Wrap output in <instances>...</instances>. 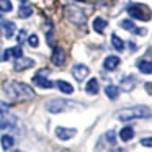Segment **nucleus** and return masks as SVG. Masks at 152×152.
Masks as SVG:
<instances>
[{
  "instance_id": "nucleus-20",
  "label": "nucleus",
  "mask_w": 152,
  "mask_h": 152,
  "mask_svg": "<svg viewBox=\"0 0 152 152\" xmlns=\"http://www.w3.org/2000/svg\"><path fill=\"white\" fill-rule=\"evenodd\" d=\"M119 137H121V141H124V142L131 141V139L134 137V129H132L131 126H126V128H123L121 131H119Z\"/></svg>"
},
{
  "instance_id": "nucleus-36",
  "label": "nucleus",
  "mask_w": 152,
  "mask_h": 152,
  "mask_svg": "<svg viewBox=\"0 0 152 152\" xmlns=\"http://www.w3.org/2000/svg\"><path fill=\"white\" fill-rule=\"evenodd\" d=\"M15 152H21V151H15Z\"/></svg>"
},
{
  "instance_id": "nucleus-24",
  "label": "nucleus",
  "mask_w": 152,
  "mask_h": 152,
  "mask_svg": "<svg viewBox=\"0 0 152 152\" xmlns=\"http://www.w3.org/2000/svg\"><path fill=\"white\" fill-rule=\"evenodd\" d=\"M111 46L115 48L116 51H123L124 49V41L119 36H116V34H111Z\"/></svg>"
},
{
  "instance_id": "nucleus-10",
  "label": "nucleus",
  "mask_w": 152,
  "mask_h": 152,
  "mask_svg": "<svg viewBox=\"0 0 152 152\" xmlns=\"http://www.w3.org/2000/svg\"><path fill=\"white\" fill-rule=\"evenodd\" d=\"M75 134H77V131L72 128H62V126L56 128V136L61 141H69V139H72Z\"/></svg>"
},
{
  "instance_id": "nucleus-35",
  "label": "nucleus",
  "mask_w": 152,
  "mask_h": 152,
  "mask_svg": "<svg viewBox=\"0 0 152 152\" xmlns=\"http://www.w3.org/2000/svg\"><path fill=\"white\" fill-rule=\"evenodd\" d=\"M2 15H4V13H2V12H0V18H2Z\"/></svg>"
},
{
  "instance_id": "nucleus-12",
  "label": "nucleus",
  "mask_w": 152,
  "mask_h": 152,
  "mask_svg": "<svg viewBox=\"0 0 152 152\" xmlns=\"http://www.w3.org/2000/svg\"><path fill=\"white\" fill-rule=\"evenodd\" d=\"M119 62H121V61H119L118 56H108L103 61V69L105 70H115V69H118Z\"/></svg>"
},
{
  "instance_id": "nucleus-14",
  "label": "nucleus",
  "mask_w": 152,
  "mask_h": 152,
  "mask_svg": "<svg viewBox=\"0 0 152 152\" xmlns=\"http://www.w3.org/2000/svg\"><path fill=\"white\" fill-rule=\"evenodd\" d=\"M121 28L123 30H126V31H131V33H136V34H144L145 33V30H139V28H136V25H134V21L132 20H121Z\"/></svg>"
},
{
  "instance_id": "nucleus-19",
  "label": "nucleus",
  "mask_w": 152,
  "mask_h": 152,
  "mask_svg": "<svg viewBox=\"0 0 152 152\" xmlns=\"http://www.w3.org/2000/svg\"><path fill=\"white\" fill-rule=\"evenodd\" d=\"M54 85H56L62 93H66V95H70V93L74 92V87L70 85L69 82H66V80H57V82L54 83Z\"/></svg>"
},
{
  "instance_id": "nucleus-26",
  "label": "nucleus",
  "mask_w": 152,
  "mask_h": 152,
  "mask_svg": "<svg viewBox=\"0 0 152 152\" xmlns=\"http://www.w3.org/2000/svg\"><path fill=\"white\" fill-rule=\"evenodd\" d=\"M12 2L10 0H0V12L2 13H7V12H12Z\"/></svg>"
},
{
  "instance_id": "nucleus-28",
  "label": "nucleus",
  "mask_w": 152,
  "mask_h": 152,
  "mask_svg": "<svg viewBox=\"0 0 152 152\" xmlns=\"http://www.w3.org/2000/svg\"><path fill=\"white\" fill-rule=\"evenodd\" d=\"M106 141H108L110 144H115V142H116V134H115V131H108V132H106Z\"/></svg>"
},
{
  "instance_id": "nucleus-6",
  "label": "nucleus",
  "mask_w": 152,
  "mask_h": 152,
  "mask_svg": "<svg viewBox=\"0 0 152 152\" xmlns=\"http://www.w3.org/2000/svg\"><path fill=\"white\" fill-rule=\"evenodd\" d=\"M48 74H49L48 69H43V70H39L38 74H34V77H33L34 85H38L39 88H51V87H54V83L51 82L48 77H44V75H48Z\"/></svg>"
},
{
  "instance_id": "nucleus-13",
  "label": "nucleus",
  "mask_w": 152,
  "mask_h": 152,
  "mask_svg": "<svg viewBox=\"0 0 152 152\" xmlns=\"http://www.w3.org/2000/svg\"><path fill=\"white\" fill-rule=\"evenodd\" d=\"M23 56V49H21V46H13V48H8V49L4 51V59H10V57H15V59H18V57Z\"/></svg>"
},
{
  "instance_id": "nucleus-32",
  "label": "nucleus",
  "mask_w": 152,
  "mask_h": 152,
  "mask_svg": "<svg viewBox=\"0 0 152 152\" xmlns=\"http://www.w3.org/2000/svg\"><path fill=\"white\" fill-rule=\"evenodd\" d=\"M2 61H5V59H4V51L0 53V62H2Z\"/></svg>"
},
{
  "instance_id": "nucleus-2",
  "label": "nucleus",
  "mask_w": 152,
  "mask_h": 152,
  "mask_svg": "<svg viewBox=\"0 0 152 152\" xmlns=\"http://www.w3.org/2000/svg\"><path fill=\"white\" fill-rule=\"evenodd\" d=\"M151 116H152L151 108H147L144 105L129 106V108L118 110L115 113V118L118 121H131V119H139V118H151Z\"/></svg>"
},
{
  "instance_id": "nucleus-31",
  "label": "nucleus",
  "mask_w": 152,
  "mask_h": 152,
  "mask_svg": "<svg viewBox=\"0 0 152 152\" xmlns=\"http://www.w3.org/2000/svg\"><path fill=\"white\" fill-rule=\"evenodd\" d=\"M25 38H26V31H25V30H21V31H18V36H17V41H18V43H23V39H25Z\"/></svg>"
},
{
  "instance_id": "nucleus-11",
  "label": "nucleus",
  "mask_w": 152,
  "mask_h": 152,
  "mask_svg": "<svg viewBox=\"0 0 152 152\" xmlns=\"http://www.w3.org/2000/svg\"><path fill=\"white\" fill-rule=\"evenodd\" d=\"M51 61H53L54 66L61 67L64 62H66V53L62 51V48H54L53 56H51Z\"/></svg>"
},
{
  "instance_id": "nucleus-16",
  "label": "nucleus",
  "mask_w": 152,
  "mask_h": 152,
  "mask_svg": "<svg viewBox=\"0 0 152 152\" xmlns=\"http://www.w3.org/2000/svg\"><path fill=\"white\" fill-rule=\"evenodd\" d=\"M106 26H108V23H106V20L105 18H100V17H96L95 20H93V30L96 31V33H105V30H106Z\"/></svg>"
},
{
  "instance_id": "nucleus-21",
  "label": "nucleus",
  "mask_w": 152,
  "mask_h": 152,
  "mask_svg": "<svg viewBox=\"0 0 152 152\" xmlns=\"http://www.w3.org/2000/svg\"><path fill=\"white\" fill-rule=\"evenodd\" d=\"M17 124V118L15 116H5L2 121H0V129H10V128H13V126Z\"/></svg>"
},
{
  "instance_id": "nucleus-8",
  "label": "nucleus",
  "mask_w": 152,
  "mask_h": 152,
  "mask_svg": "<svg viewBox=\"0 0 152 152\" xmlns=\"http://www.w3.org/2000/svg\"><path fill=\"white\" fill-rule=\"evenodd\" d=\"M34 66V61L31 59V57H18L17 61H15V64H13V69L15 70H26V69H30V67H33Z\"/></svg>"
},
{
  "instance_id": "nucleus-5",
  "label": "nucleus",
  "mask_w": 152,
  "mask_h": 152,
  "mask_svg": "<svg viewBox=\"0 0 152 152\" xmlns=\"http://www.w3.org/2000/svg\"><path fill=\"white\" fill-rule=\"evenodd\" d=\"M70 105H72V103L67 102V100L54 98V100H51V102H48L46 108H48V111H49V113H61V111H66Z\"/></svg>"
},
{
  "instance_id": "nucleus-17",
  "label": "nucleus",
  "mask_w": 152,
  "mask_h": 152,
  "mask_svg": "<svg viewBox=\"0 0 152 152\" xmlns=\"http://www.w3.org/2000/svg\"><path fill=\"white\" fill-rule=\"evenodd\" d=\"M137 69L141 70L142 74H152V61H147V59H141L137 61Z\"/></svg>"
},
{
  "instance_id": "nucleus-34",
  "label": "nucleus",
  "mask_w": 152,
  "mask_h": 152,
  "mask_svg": "<svg viewBox=\"0 0 152 152\" xmlns=\"http://www.w3.org/2000/svg\"><path fill=\"white\" fill-rule=\"evenodd\" d=\"M20 2H21V4H25V2H26V0H20Z\"/></svg>"
},
{
  "instance_id": "nucleus-4",
  "label": "nucleus",
  "mask_w": 152,
  "mask_h": 152,
  "mask_svg": "<svg viewBox=\"0 0 152 152\" xmlns=\"http://www.w3.org/2000/svg\"><path fill=\"white\" fill-rule=\"evenodd\" d=\"M66 17L70 23L79 25V26L85 25V21H87V17H85V13H83V10H80L79 7H72V5L66 8Z\"/></svg>"
},
{
  "instance_id": "nucleus-1",
  "label": "nucleus",
  "mask_w": 152,
  "mask_h": 152,
  "mask_svg": "<svg viewBox=\"0 0 152 152\" xmlns=\"http://www.w3.org/2000/svg\"><path fill=\"white\" fill-rule=\"evenodd\" d=\"M4 90L10 98L18 100V102L31 100L34 96V90L31 88L30 85H26V83H23V82H15V80L4 83Z\"/></svg>"
},
{
  "instance_id": "nucleus-25",
  "label": "nucleus",
  "mask_w": 152,
  "mask_h": 152,
  "mask_svg": "<svg viewBox=\"0 0 152 152\" xmlns=\"http://www.w3.org/2000/svg\"><path fill=\"white\" fill-rule=\"evenodd\" d=\"M31 13H33V8L28 7V5H21V7L18 8V17L20 18H30Z\"/></svg>"
},
{
  "instance_id": "nucleus-29",
  "label": "nucleus",
  "mask_w": 152,
  "mask_h": 152,
  "mask_svg": "<svg viewBox=\"0 0 152 152\" xmlns=\"http://www.w3.org/2000/svg\"><path fill=\"white\" fill-rule=\"evenodd\" d=\"M8 108H10V105L0 100V113H2V115H7V113H8Z\"/></svg>"
},
{
  "instance_id": "nucleus-30",
  "label": "nucleus",
  "mask_w": 152,
  "mask_h": 152,
  "mask_svg": "<svg viewBox=\"0 0 152 152\" xmlns=\"http://www.w3.org/2000/svg\"><path fill=\"white\" fill-rule=\"evenodd\" d=\"M141 145H144V147H152V137L141 139Z\"/></svg>"
},
{
  "instance_id": "nucleus-18",
  "label": "nucleus",
  "mask_w": 152,
  "mask_h": 152,
  "mask_svg": "<svg viewBox=\"0 0 152 152\" xmlns=\"http://www.w3.org/2000/svg\"><path fill=\"white\" fill-rule=\"evenodd\" d=\"M134 85H136V79L132 75H128L121 80V88L124 90V92H131V90L134 88Z\"/></svg>"
},
{
  "instance_id": "nucleus-33",
  "label": "nucleus",
  "mask_w": 152,
  "mask_h": 152,
  "mask_svg": "<svg viewBox=\"0 0 152 152\" xmlns=\"http://www.w3.org/2000/svg\"><path fill=\"white\" fill-rule=\"evenodd\" d=\"M75 2H85V0H75Z\"/></svg>"
},
{
  "instance_id": "nucleus-9",
  "label": "nucleus",
  "mask_w": 152,
  "mask_h": 152,
  "mask_svg": "<svg viewBox=\"0 0 152 152\" xmlns=\"http://www.w3.org/2000/svg\"><path fill=\"white\" fill-rule=\"evenodd\" d=\"M0 30H2V34H4V38H7V39H10V38H13L15 31H17V26H15L13 21H2L0 23Z\"/></svg>"
},
{
  "instance_id": "nucleus-23",
  "label": "nucleus",
  "mask_w": 152,
  "mask_h": 152,
  "mask_svg": "<svg viewBox=\"0 0 152 152\" xmlns=\"http://www.w3.org/2000/svg\"><path fill=\"white\" fill-rule=\"evenodd\" d=\"M0 142H2V149H10V147H13V144H15V139L12 137V136H8V134H4L2 136V139H0Z\"/></svg>"
},
{
  "instance_id": "nucleus-22",
  "label": "nucleus",
  "mask_w": 152,
  "mask_h": 152,
  "mask_svg": "<svg viewBox=\"0 0 152 152\" xmlns=\"http://www.w3.org/2000/svg\"><path fill=\"white\" fill-rule=\"evenodd\" d=\"M105 93H106V96H108L110 100H116L118 95H119V88L116 85H106L105 87Z\"/></svg>"
},
{
  "instance_id": "nucleus-27",
  "label": "nucleus",
  "mask_w": 152,
  "mask_h": 152,
  "mask_svg": "<svg viewBox=\"0 0 152 152\" xmlns=\"http://www.w3.org/2000/svg\"><path fill=\"white\" fill-rule=\"evenodd\" d=\"M28 44H30L31 48H38V44H39V39H38L36 34H30V36H28Z\"/></svg>"
},
{
  "instance_id": "nucleus-7",
  "label": "nucleus",
  "mask_w": 152,
  "mask_h": 152,
  "mask_svg": "<svg viewBox=\"0 0 152 152\" xmlns=\"http://www.w3.org/2000/svg\"><path fill=\"white\" fill-rule=\"evenodd\" d=\"M88 74H90V69H88L87 66H83V64H75V66L72 67V75L75 77L77 82H82V80H85Z\"/></svg>"
},
{
  "instance_id": "nucleus-15",
  "label": "nucleus",
  "mask_w": 152,
  "mask_h": 152,
  "mask_svg": "<svg viewBox=\"0 0 152 152\" xmlns=\"http://www.w3.org/2000/svg\"><path fill=\"white\" fill-rule=\"evenodd\" d=\"M98 90H100V87H98V80L93 77V79H90L88 82H87V85H85V92L88 93V95H96L98 93Z\"/></svg>"
},
{
  "instance_id": "nucleus-3",
  "label": "nucleus",
  "mask_w": 152,
  "mask_h": 152,
  "mask_svg": "<svg viewBox=\"0 0 152 152\" xmlns=\"http://www.w3.org/2000/svg\"><path fill=\"white\" fill-rule=\"evenodd\" d=\"M126 12H128L132 18H136V20H139V21H149L152 18L151 8L142 5V4H129L128 8H126Z\"/></svg>"
}]
</instances>
